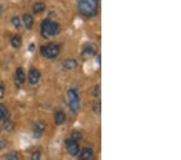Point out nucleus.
I'll list each match as a JSON object with an SVG mask.
<instances>
[{"instance_id": "f257e3e1", "label": "nucleus", "mask_w": 181, "mask_h": 160, "mask_svg": "<svg viewBox=\"0 0 181 160\" xmlns=\"http://www.w3.org/2000/svg\"><path fill=\"white\" fill-rule=\"evenodd\" d=\"M78 9L87 17L97 16L98 11V0H78Z\"/></svg>"}, {"instance_id": "f03ea898", "label": "nucleus", "mask_w": 181, "mask_h": 160, "mask_svg": "<svg viewBox=\"0 0 181 160\" xmlns=\"http://www.w3.org/2000/svg\"><path fill=\"white\" fill-rule=\"evenodd\" d=\"M60 32V25L50 20H43L41 24V34L43 37L49 38L57 35Z\"/></svg>"}, {"instance_id": "7ed1b4c3", "label": "nucleus", "mask_w": 181, "mask_h": 160, "mask_svg": "<svg viewBox=\"0 0 181 160\" xmlns=\"http://www.w3.org/2000/svg\"><path fill=\"white\" fill-rule=\"evenodd\" d=\"M60 52H61V48L57 44L55 43L47 44L40 48V53L42 55L48 59H53L57 57L59 55Z\"/></svg>"}, {"instance_id": "20e7f679", "label": "nucleus", "mask_w": 181, "mask_h": 160, "mask_svg": "<svg viewBox=\"0 0 181 160\" xmlns=\"http://www.w3.org/2000/svg\"><path fill=\"white\" fill-rule=\"evenodd\" d=\"M68 99H69V109L76 113L80 109V98L78 93L74 88H70L68 91Z\"/></svg>"}, {"instance_id": "39448f33", "label": "nucleus", "mask_w": 181, "mask_h": 160, "mask_svg": "<svg viewBox=\"0 0 181 160\" xmlns=\"http://www.w3.org/2000/svg\"><path fill=\"white\" fill-rule=\"evenodd\" d=\"M65 146H66V149H67L68 152L71 155H73V156L77 155L79 153L80 149H79V145L77 141L73 140L72 138L68 139L65 142Z\"/></svg>"}, {"instance_id": "423d86ee", "label": "nucleus", "mask_w": 181, "mask_h": 160, "mask_svg": "<svg viewBox=\"0 0 181 160\" xmlns=\"http://www.w3.org/2000/svg\"><path fill=\"white\" fill-rule=\"evenodd\" d=\"M97 51V47L93 43H86L83 46L82 49V55L86 57H91L95 55Z\"/></svg>"}, {"instance_id": "0eeeda50", "label": "nucleus", "mask_w": 181, "mask_h": 160, "mask_svg": "<svg viewBox=\"0 0 181 160\" xmlns=\"http://www.w3.org/2000/svg\"><path fill=\"white\" fill-rule=\"evenodd\" d=\"M45 130V124L42 121H38L33 126V135L36 138H40Z\"/></svg>"}, {"instance_id": "6e6552de", "label": "nucleus", "mask_w": 181, "mask_h": 160, "mask_svg": "<svg viewBox=\"0 0 181 160\" xmlns=\"http://www.w3.org/2000/svg\"><path fill=\"white\" fill-rule=\"evenodd\" d=\"M25 74L24 70L21 67H19L16 69V78H15V84L17 87H20L25 82Z\"/></svg>"}, {"instance_id": "1a4fd4ad", "label": "nucleus", "mask_w": 181, "mask_h": 160, "mask_svg": "<svg viewBox=\"0 0 181 160\" xmlns=\"http://www.w3.org/2000/svg\"><path fill=\"white\" fill-rule=\"evenodd\" d=\"M39 79H40V72L37 69L33 68V69H32L29 71V74H28V80H29V83L32 85H36V84H37L38 82L39 81Z\"/></svg>"}, {"instance_id": "9d476101", "label": "nucleus", "mask_w": 181, "mask_h": 160, "mask_svg": "<svg viewBox=\"0 0 181 160\" xmlns=\"http://www.w3.org/2000/svg\"><path fill=\"white\" fill-rule=\"evenodd\" d=\"M93 158V151L90 148H84L79 154V160H92Z\"/></svg>"}, {"instance_id": "9b49d317", "label": "nucleus", "mask_w": 181, "mask_h": 160, "mask_svg": "<svg viewBox=\"0 0 181 160\" xmlns=\"http://www.w3.org/2000/svg\"><path fill=\"white\" fill-rule=\"evenodd\" d=\"M77 65H78L77 61L73 58H68V59H65L62 62L63 68L65 70H72L76 69L77 67Z\"/></svg>"}, {"instance_id": "f8f14e48", "label": "nucleus", "mask_w": 181, "mask_h": 160, "mask_svg": "<svg viewBox=\"0 0 181 160\" xmlns=\"http://www.w3.org/2000/svg\"><path fill=\"white\" fill-rule=\"evenodd\" d=\"M66 115L63 111H58L55 115V123L57 125H61L65 122Z\"/></svg>"}, {"instance_id": "ddd939ff", "label": "nucleus", "mask_w": 181, "mask_h": 160, "mask_svg": "<svg viewBox=\"0 0 181 160\" xmlns=\"http://www.w3.org/2000/svg\"><path fill=\"white\" fill-rule=\"evenodd\" d=\"M46 5L43 2H36L33 4L32 6V11L35 14H39L41 13L43 11H45Z\"/></svg>"}, {"instance_id": "4468645a", "label": "nucleus", "mask_w": 181, "mask_h": 160, "mask_svg": "<svg viewBox=\"0 0 181 160\" xmlns=\"http://www.w3.org/2000/svg\"><path fill=\"white\" fill-rule=\"evenodd\" d=\"M23 20H24V25L28 29H31L33 26V23H34V20L33 17H32L31 15L29 14H26L24 15V17H23Z\"/></svg>"}, {"instance_id": "2eb2a0df", "label": "nucleus", "mask_w": 181, "mask_h": 160, "mask_svg": "<svg viewBox=\"0 0 181 160\" xmlns=\"http://www.w3.org/2000/svg\"><path fill=\"white\" fill-rule=\"evenodd\" d=\"M9 111L3 104H0V120H8Z\"/></svg>"}, {"instance_id": "dca6fc26", "label": "nucleus", "mask_w": 181, "mask_h": 160, "mask_svg": "<svg viewBox=\"0 0 181 160\" xmlns=\"http://www.w3.org/2000/svg\"><path fill=\"white\" fill-rule=\"evenodd\" d=\"M11 46L15 48V49H19L20 48L22 45V39L21 36L19 35H15L12 36L11 40Z\"/></svg>"}, {"instance_id": "f3484780", "label": "nucleus", "mask_w": 181, "mask_h": 160, "mask_svg": "<svg viewBox=\"0 0 181 160\" xmlns=\"http://www.w3.org/2000/svg\"><path fill=\"white\" fill-rule=\"evenodd\" d=\"M6 158L7 160H20L18 154L15 151H11L10 153H8L6 155Z\"/></svg>"}, {"instance_id": "a211bd4d", "label": "nucleus", "mask_w": 181, "mask_h": 160, "mask_svg": "<svg viewBox=\"0 0 181 160\" xmlns=\"http://www.w3.org/2000/svg\"><path fill=\"white\" fill-rule=\"evenodd\" d=\"M82 138V133L79 130H74L72 133V139L75 141H79Z\"/></svg>"}, {"instance_id": "6ab92c4d", "label": "nucleus", "mask_w": 181, "mask_h": 160, "mask_svg": "<svg viewBox=\"0 0 181 160\" xmlns=\"http://www.w3.org/2000/svg\"><path fill=\"white\" fill-rule=\"evenodd\" d=\"M11 23L16 28H20L21 27V22H20V18L17 17V16H15V17L12 18Z\"/></svg>"}, {"instance_id": "aec40b11", "label": "nucleus", "mask_w": 181, "mask_h": 160, "mask_svg": "<svg viewBox=\"0 0 181 160\" xmlns=\"http://www.w3.org/2000/svg\"><path fill=\"white\" fill-rule=\"evenodd\" d=\"M93 110L97 114H100L101 113V110H102V106H101V102L98 101V102H96V103L93 104Z\"/></svg>"}, {"instance_id": "412c9836", "label": "nucleus", "mask_w": 181, "mask_h": 160, "mask_svg": "<svg viewBox=\"0 0 181 160\" xmlns=\"http://www.w3.org/2000/svg\"><path fill=\"white\" fill-rule=\"evenodd\" d=\"M29 160H41V153L39 150H36L32 154Z\"/></svg>"}, {"instance_id": "4be33fe9", "label": "nucleus", "mask_w": 181, "mask_h": 160, "mask_svg": "<svg viewBox=\"0 0 181 160\" xmlns=\"http://www.w3.org/2000/svg\"><path fill=\"white\" fill-rule=\"evenodd\" d=\"M4 129H6L7 131H11L13 129V124L10 121H8V120H6L5 122H4Z\"/></svg>"}, {"instance_id": "5701e85b", "label": "nucleus", "mask_w": 181, "mask_h": 160, "mask_svg": "<svg viewBox=\"0 0 181 160\" xmlns=\"http://www.w3.org/2000/svg\"><path fill=\"white\" fill-rule=\"evenodd\" d=\"M4 94H5V88L2 83H0V99L3 98Z\"/></svg>"}, {"instance_id": "b1692460", "label": "nucleus", "mask_w": 181, "mask_h": 160, "mask_svg": "<svg viewBox=\"0 0 181 160\" xmlns=\"http://www.w3.org/2000/svg\"><path fill=\"white\" fill-rule=\"evenodd\" d=\"M100 94V86L97 85L94 87V89H93V95L94 96H97V95Z\"/></svg>"}]
</instances>
